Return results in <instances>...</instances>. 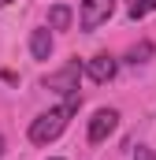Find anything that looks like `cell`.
Segmentation results:
<instances>
[{
  "instance_id": "obj_1",
  "label": "cell",
  "mask_w": 156,
  "mask_h": 160,
  "mask_svg": "<svg viewBox=\"0 0 156 160\" xmlns=\"http://www.w3.org/2000/svg\"><path fill=\"white\" fill-rule=\"evenodd\" d=\"M78 104H82V97L71 93L63 104H56V108L41 112L37 119L30 123V142H34V145H48V142H56V138L67 130V123H71V116L78 112Z\"/></svg>"
},
{
  "instance_id": "obj_2",
  "label": "cell",
  "mask_w": 156,
  "mask_h": 160,
  "mask_svg": "<svg viewBox=\"0 0 156 160\" xmlns=\"http://www.w3.org/2000/svg\"><path fill=\"white\" fill-rule=\"evenodd\" d=\"M115 11V0H82L78 8V26L82 30H97L100 22H108Z\"/></svg>"
},
{
  "instance_id": "obj_3",
  "label": "cell",
  "mask_w": 156,
  "mask_h": 160,
  "mask_svg": "<svg viewBox=\"0 0 156 160\" xmlns=\"http://www.w3.org/2000/svg\"><path fill=\"white\" fill-rule=\"evenodd\" d=\"M115 127H119V112L115 108H97L93 119H89V142L100 145L108 134H115Z\"/></svg>"
},
{
  "instance_id": "obj_4",
  "label": "cell",
  "mask_w": 156,
  "mask_h": 160,
  "mask_svg": "<svg viewBox=\"0 0 156 160\" xmlns=\"http://www.w3.org/2000/svg\"><path fill=\"white\" fill-rule=\"evenodd\" d=\"M78 75H82V67L78 63H67L63 71H56V75H45V89H56V93H78Z\"/></svg>"
},
{
  "instance_id": "obj_5",
  "label": "cell",
  "mask_w": 156,
  "mask_h": 160,
  "mask_svg": "<svg viewBox=\"0 0 156 160\" xmlns=\"http://www.w3.org/2000/svg\"><path fill=\"white\" fill-rule=\"evenodd\" d=\"M115 71H119V60L115 56H108V52H97L89 63H85V75L93 82H112L115 78Z\"/></svg>"
},
{
  "instance_id": "obj_6",
  "label": "cell",
  "mask_w": 156,
  "mask_h": 160,
  "mask_svg": "<svg viewBox=\"0 0 156 160\" xmlns=\"http://www.w3.org/2000/svg\"><path fill=\"white\" fill-rule=\"evenodd\" d=\"M30 52H34V60H48L52 56V30L48 26H37L30 34Z\"/></svg>"
},
{
  "instance_id": "obj_7",
  "label": "cell",
  "mask_w": 156,
  "mask_h": 160,
  "mask_svg": "<svg viewBox=\"0 0 156 160\" xmlns=\"http://www.w3.org/2000/svg\"><path fill=\"white\" fill-rule=\"evenodd\" d=\"M71 22H75V11L67 4H52L48 8V26L52 30H71Z\"/></svg>"
},
{
  "instance_id": "obj_8",
  "label": "cell",
  "mask_w": 156,
  "mask_h": 160,
  "mask_svg": "<svg viewBox=\"0 0 156 160\" xmlns=\"http://www.w3.org/2000/svg\"><path fill=\"white\" fill-rule=\"evenodd\" d=\"M156 11V0H130V8H126V15L138 22V19H145V15H153Z\"/></svg>"
},
{
  "instance_id": "obj_9",
  "label": "cell",
  "mask_w": 156,
  "mask_h": 160,
  "mask_svg": "<svg viewBox=\"0 0 156 160\" xmlns=\"http://www.w3.org/2000/svg\"><path fill=\"white\" fill-rule=\"evenodd\" d=\"M149 56H153V41H141V45H134L126 52V63H145Z\"/></svg>"
},
{
  "instance_id": "obj_10",
  "label": "cell",
  "mask_w": 156,
  "mask_h": 160,
  "mask_svg": "<svg viewBox=\"0 0 156 160\" xmlns=\"http://www.w3.org/2000/svg\"><path fill=\"white\" fill-rule=\"evenodd\" d=\"M134 160H156V153L149 145H138V149H134Z\"/></svg>"
},
{
  "instance_id": "obj_11",
  "label": "cell",
  "mask_w": 156,
  "mask_h": 160,
  "mask_svg": "<svg viewBox=\"0 0 156 160\" xmlns=\"http://www.w3.org/2000/svg\"><path fill=\"white\" fill-rule=\"evenodd\" d=\"M0 157H4V138H0Z\"/></svg>"
},
{
  "instance_id": "obj_12",
  "label": "cell",
  "mask_w": 156,
  "mask_h": 160,
  "mask_svg": "<svg viewBox=\"0 0 156 160\" xmlns=\"http://www.w3.org/2000/svg\"><path fill=\"white\" fill-rule=\"evenodd\" d=\"M7 4H11V0H0V8H7Z\"/></svg>"
}]
</instances>
